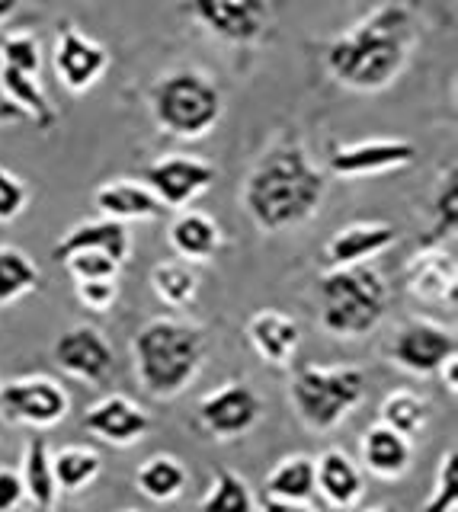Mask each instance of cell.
Listing matches in <instances>:
<instances>
[{
	"mask_svg": "<svg viewBox=\"0 0 458 512\" xmlns=\"http://www.w3.org/2000/svg\"><path fill=\"white\" fill-rule=\"evenodd\" d=\"M369 512H388V509H369Z\"/></svg>",
	"mask_w": 458,
	"mask_h": 512,
	"instance_id": "obj_45",
	"label": "cell"
},
{
	"mask_svg": "<svg viewBox=\"0 0 458 512\" xmlns=\"http://www.w3.org/2000/svg\"><path fill=\"white\" fill-rule=\"evenodd\" d=\"M414 45V20L401 0H385L366 20L327 48V71L337 84L375 93L401 77Z\"/></svg>",
	"mask_w": 458,
	"mask_h": 512,
	"instance_id": "obj_2",
	"label": "cell"
},
{
	"mask_svg": "<svg viewBox=\"0 0 458 512\" xmlns=\"http://www.w3.org/2000/svg\"><path fill=\"white\" fill-rule=\"evenodd\" d=\"M141 180L164 208H186L218 180V170L193 154H167L141 170Z\"/></svg>",
	"mask_w": 458,
	"mask_h": 512,
	"instance_id": "obj_10",
	"label": "cell"
},
{
	"mask_svg": "<svg viewBox=\"0 0 458 512\" xmlns=\"http://www.w3.org/2000/svg\"><path fill=\"white\" fill-rule=\"evenodd\" d=\"M151 288H154V298L167 304V308H186V304L196 301L199 272L193 263L161 260L151 269Z\"/></svg>",
	"mask_w": 458,
	"mask_h": 512,
	"instance_id": "obj_30",
	"label": "cell"
},
{
	"mask_svg": "<svg viewBox=\"0 0 458 512\" xmlns=\"http://www.w3.org/2000/svg\"><path fill=\"white\" fill-rule=\"evenodd\" d=\"M81 426L90 436H97L109 445L129 448L151 429V416L145 413V407H138L125 394H106L93 407H87Z\"/></svg>",
	"mask_w": 458,
	"mask_h": 512,
	"instance_id": "obj_16",
	"label": "cell"
},
{
	"mask_svg": "<svg viewBox=\"0 0 458 512\" xmlns=\"http://www.w3.org/2000/svg\"><path fill=\"white\" fill-rule=\"evenodd\" d=\"M189 484V471L180 458L173 455H151L135 474V487L148 496L151 503H173L180 500Z\"/></svg>",
	"mask_w": 458,
	"mask_h": 512,
	"instance_id": "obj_27",
	"label": "cell"
},
{
	"mask_svg": "<svg viewBox=\"0 0 458 512\" xmlns=\"http://www.w3.org/2000/svg\"><path fill=\"white\" fill-rule=\"evenodd\" d=\"M42 285L39 266L17 247H0V304H13Z\"/></svg>",
	"mask_w": 458,
	"mask_h": 512,
	"instance_id": "obj_31",
	"label": "cell"
},
{
	"mask_svg": "<svg viewBox=\"0 0 458 512\" xmlns=\"http://www.w3.org/2000/svg\"><path fill=\"white\" fill-rule=\"evenodd\" d=\"M417 160V144L404 138H369L356 144H340L330 151L327 167L334 176L356 180V176H378L388 170H401Z\"/></svg>",
	"mask_w": 458,
	"mask_h": 512,
	"instance_id": "obj_13",
	"label": "cell"
},
{
	"mask_svg": "<svg viewBox=\"0 0 458 512\" xmlns=\"http://www.w3.org/2000/svg\"><path fill=\"white\" fill-rule=\"evenodd\" d=\"M23 500H26V493H23L20 471L0 468V512H13Z\"/></svg>",
	"mask_w": 458,
	"mask_h": 512,
	"instance_id": "obj_39",
	"label": "cell"
},
{
	"mask_svg": "<svg viewBox=\"0 0 458 512\" xmlns=\"http://www.w3.org/2000/svg\"><path fill=\"white\" fill-rule=\"evenodd\" d=\"M327 196V176L314 167L298 138H282L247 173L241 202L250 221L266 234L305 224Z\"/></svg>",
	"mask_w": 458,
	"mask_h": 512,
	"instance_id": "obj_1",
	"label": "cell"
},
{
	"mask_svg": "<svg viewBox=\"0 0 458 512\" xmlns=\"http://www.w3.org/2000/svg\"><path fill=\"white\" fill-rule=\"evenodd\" d=\"M0 68L39 77L42 52H39V39L33 32H13V36L0 39Z\"/></svg>",
	"mask_w": 458,
	"mask_h": 512,
	"instance_id": "obj_35",
	"label": "cell"
},
{
	"mask_svg": "<svg viewBox=\"0 0 458 512\" xmlns=\"http://www.w3.org/2000/svg\"><path fill=\"white\" fill-rule=\"evenodd\" d=\"M74 276V282H90V279H119L122 263H116L113 256L97 253V250H84V253H71L68 260H61Z\"/></svg>",
	"mask_w": 458,
	"mask_h": 512,
	"instance_id": "obj_36",
	"label": "cell"
},
{
	"mask_svg": "<svg viewBox=\"0 0 458 512\" xmlns=\"http://www.w3.org/2000/svg\"><path fill=\"white\" fill-rule=\"evenodd\" d=\"M398 240V228L388 221H356V224H346L340 228L334 237L327 240V263L330 269H340V266H359V263H369L375 256H382L385 250L394 247Z\"/></svg>",
	"mask_w": 458,
	"mask_h": 512,
	"instance_id": "obj_17",
	"label": "cell"
},
{
	"mask_svg": "<svg viewBox=\"0 0 458 512\" xmlns=\"http://www.w3.org/2000/svg\"><path fill=\"white\" fill-rule=\"evenodd\" d=\"M109 68V52L97 42L84 36L81 29L71 23L58 26V42H55V74L71 93L90 90L103 71Z\"/></svg>",
	"mask_w": 458,
	"mask_h": 512,
	"instance_id": "obj_14",
	"label": "cell"
},
{
	"mask_svg": "<svg viewBox=\"0 0 458 512\" xmlns=\"http://www.w3.org/2000/svg\"><path fill=\"white\" fill-rule=\"evenodd\" d=\"M458 509V448L452 445L446 455L439 458L436 484L430 496L423 500L420 512H455Z\"/></svg>",
	"mask_w": 458,
	"mask_h": 512,
	"instance_id": "obj_34",
	"label": "cell"
},
{
	"mask_svg": "<svg viewBox=\"0 0 458 512\" xmlns=\"http://www.w3.org/2000/svg\"><path fill=\"white\" fill-rule=\"evenodd\" d=\"M167 240L183 263H209L221 250V228L205 212H180L170 221Z\"/></svg>",
	"mask_w": 458,
	"mask_h": 512,
	"instance_id": "obj_23",
	"label": "cell"
},
{
	"mask_svg": "<svg viewBox=\"0 0 458 512\" xmlns=\"http://www.w3.org/2000/svg\"><path fill=\"white\" fill-rule=\"evenodd\" d=\"M321 327L337 340H359L382 327L391 308V288L369 263L327 269L318 282Z\"/></svg>",
	"mask_w": 458,
	"mask_h": 512,
	"instance_id": "obj_4",
	"label": "cell"
},
{
	"mask_svg": "<svg viewBox=\"0 0 458 512\" xmlns=\"http://www.w3.org/2000/svg\"><path fill=\"white\" fill-rule=\"evenodd\" d=\"M7 119H20V112L13 109L10 103H0V122H7Z\"/></svg>",
	"mask_w": 458,
	"mask_h": 512,
	"instance_id": "obj_43",
	"label": "cell"
},
{
	"mask_svg": "<svg viewBox=\"0 0 458 512\" xmlns=\"http://www.w3.org/2000/svg\"><path fill=\"white\" fill-rule=\"evenodd\" d=\"M93 205H97V212L103 218L119 221V224L154 221L167 212V208L157 202L154 192L145 183H135V180H109V183L97 186V192H93Z\"/></svg>",
	"mask_w": 458,
	"mask_h": 512,
	"instance_id": "obj_20",
	"label": "cell"
},
{
	"mask_svg": "<svg viewBox=\"0 0 458 512\" xmlns=\"http://www.w3.org/2000/svg\"><path fill=\"white\" fill-rule=\"evenodd\" d=\"M430 416H433V404L430 397H423L417 391L410 388H398L391 391L382 407H378V423L394 429L398 436H404L407 442L417 439L426 432V426H430Z\"/></svg>",
	"mask_w": 458,
	"mask_h": 512,
	"instance_id": "obj_25",
	"label": "cell"
},
{
	"mask_svg": "<svg viewBox=\"0 0 458 512\" xmlns=\"http://www.w3.org/2000/svg\"><path fill=\"white\" fill-rule=\"evenodd\" d=\"M199 426L218 442H231L247 436L260 423L263 400L247 381H228L218 391L205 394L196 407Z\"/></svg>",
	"mask_w": 458,
	"mask_h": 512,
	"instance_id": "obj_9",
	"label": "cell"
},
{
	"mask_svg": "<svg viewBox=\"0 0 458 512\" xmlns=\"http://www.w3.org/2000/svg\"><path fill=\"white\" fill-rule=\"evenodd\" d=\"M455 221H458V189H455V167H449V173L442 176V183L436 189L433 224L420 247H442L455 234Z\"/></svg>",
	"mask_w": 458,
	"mask_h": 512,
	"instance_id": "obj_33",
	"label": "cell"
},
{
	"mask_svg": "<svg viewBox=\"0 0 458 512\" xmlns=\"http://www.w3.org/2000/svg\"><path fill=\"white\" fill-rule=\"evenodd\" d=\"M263 493L270 500H289V503H311L314 490V458L311 455H289L270 471L263 484Z\"/></svg>",
	"mask_w": 458,
	"mask_h": 512,
	"instance_id": "obj_28",
	"label": "cell"
},
{
	"mask_svg": "<svg viewBox=\"0 0 458 512\" xmlns=\"http://www.w3.org/2000/svg\"><path fill=\"white\" fill-rule=\"evenodd\" d=\"M132 362L141 391H148L157 400H173L202 372L205 333L170 317L148 320L132 336Z\"/></svg>",
	"mask_w": 458,
	"mask_h": 512,
	"instance_id": "obj_3",
	"label": "cell"
},
{
	"mask_svg": "<svg viewBox=\"0 0 458 512\" xmlns=\"http://www.w3.org/2000/svg\"><path fill=\"white\" fill-rule=\"evenodd\" d=\"M455 356H458L455 333L426 317L407 320V324L394 333V340L388 346V359L398 365L401 372L417 375V378L439 375V368Z\"/></svg>",
	"mask_w": 458,
	"mask_h": 512,
	"instance_id": "obj_8",
	"label": "cell"
},
{
	"mask_svg": "<svg viewBox=\"0 0 458 512\" xmlns=\"http://www.w3.org/2000/svg\"><path fill=\"white\" fill-rule=\"evenodd\" d=\"M84 250H97V253H106L113 256L116 263H125L132 253V237H129V228L119 221H109V218H97V221H84L71 228L65 237L58 240L52 256L61 263L68 260L71 253H84Z\"/></svg>",
	"mask_w": 458,
	"mask_h": 512,
	"instance_id": "obj_21",
	"label": "cell"
},
{
	"mask_svg": "<svg viewBox=\"0 0 458 512\" xmlns=\"http://www.w3.org/2000/svg\"><path fill=\"white\" fill-rule=\"evenodd\" d=\"M186 10L212 36L234 45L257 42L266 32V23H270L266 0H186Z\"/></svg>",
	"mask_w": 458,
	"mask_h": 512,
	"instance_id": "obj_12",
	"label": "cell"
},
{
	"mask_svg": "<svg viewBox=\"0 0 458 512\" xmlns=\"http://www.w3.org/2000/svg\"><path fill=\"white\" fill-rule=\"evenodd\" d=\"M359 455H362V468L378 480H398L410 471V461H414V445L404 436H398L394 429L375 423L362 432L359 439Z\"/></svg>",
	"mask_w": 458,
	"mask_h": 512,
	"instance_id": "obj_22",
	"label": "cell"
},
{
	"mask_svg": "<svg viewBox=\"0 0 458 512\" xmlns=\"http://www.w3.org/2000/svg\"><path fill=\"white\" fill-rule=\"evenodd\" d=\"M52 356L61 372L84 384H93V388H106L109 378H113V365H116L113 346H109L106 336L90 324L71 327L61 333L55 340Z\"/></svg>",
	"mask_w": 458,
	"mask_h": 512,
	"instance_id": "obj_11",
	"label": "cell"
},
{
	"mask_svg": "<svg viewBox=\"0 0 458 512\" xmlns=\"http://www.w3.org/2000/svg\"><path fill=\"white\" fill-rule=\"evenodd\" d=\"M29 202V189L17 173H10L7 167H0V224H10L23 215V208Z\"/></svg>",
	"mask_w": 458,
	"mask_h": 512,
	"instance_id": "obj_37",
	"label": "cell"
},
{
	"mask_svg": "<svg viewBox=\"0 0 458 512\" xmlns=\"http://www.w3.org/2000/svg\"><path fill=\"white\" fill-rule=\"evenodd\" d=\"M260 512H314L311 503H289V500H266L260 503Z\"/></svg>",
	"mask_w": 458,
	"mask_h": 512,
	"instance_id": "obj_40",
	"label": "cell"
},
{
	"mask_svg": "<svg viewBox=\"0 0 458 512\" xmlns=\"http://www.w3.org/2000/svg\"><path fill=\"white\" fill-rule=\"evenodd\" d=\"M71 410V397L49 375H26L0 384V420L49 429L58 426Z\"/></svg>",
	"mask_w": 458,
	"mask_h": 512,
	"instance_id": "obj_7",
	"label": "cell"
},
{
	"mask_svg": "<svg viewBox=\"0 0 458 512\" xmlns=\"http://www.w3.org/2000/svg\"><path fill=\"white\" fill-rule=\"evenodd\" d=\"M199 509L202 512H257V500L241 474H234L231 468H218Z\"/></svg>",
	"mask_w": 458,
	"mask_h": 512,
	"instance_id": "obj_32",
	"label": "cell"
},
{
	"mask_svg": "<svg viewBox=\"0 0 458 512\" xmlns=\"http://www.w3.org/2000/svg\"><path fill=\"white\" fill-rule=\"evenodd\" d=\"M289 400L311 432H330L366 400V375L356 365H302L292 375Z\"/></svg>",
	"mask_w": 458,
	"mask_h": 512,
	"instance_id": "obj_6",
	"label": "cell"
},
{
	"mask_svg": "<svg viewBox=\"0 0 458 512\" xmlns=\"http://www.w3.org/2000/svg\"><path fill=\"white\" fill-rule=\"evenodd\" d=\"M247 340L266 365L289 368L302 343V324L279 308H263L247 320Z\"/></svg>",
	"mask_w": 458,
	"mask_h": 512,
	"instance_id": "obj_18",
	"label": "cell"
},
{
	"mask_svg": "<svg viewBox=\"0 0 458 512\" xmlns=\"http://www.w3.org/2000/svg\"><path fill=\"white\" fill-rule=\"evenodd\" d=\"M77 301L90 311H109L119 298L116 279H90V282H74Z\"/></svg>",
	"mask_w": 458,
	"mask_h": 512,
	"instance_id": "obj_38",
	"label": "cell"
},
{
	"mask_svg": "<svg viewBox=\"0 0 458 512\" xmlns=\"http://www.w3.org/2000/svg\"><path fill=\"white\" fill-rule=\"evenodd\" d=\"M439 375H442V381L449 384V391L455 394V391H458V356L442 365V368H439Z\"/></svg>",
	"mask_w": 458,
	"mask_h": 512,
	"instance_id": "obj_41",
	"label": "cell"
},
{
	"mask_svg": "<svg viewBox=\"0 0 458 512\" xmlns=\"http://www.w3.org/2000/svg\"><path fill=\"white\" fill-rule=\"evenodd\" d=\"M103 471V458L97 448H87V445H68V448H58L52 455V474H55V487L58 496L61 493H81L84 487H90L93 480L100 477Z\"/></svg>",
	"mask_w": 458,
	"mask_h": 512,
	"instance_id": "obj_29",
	"label": "cell"
},
{
	"mask_svg": "<svg viewBox=\"0 0 458 512\" xmlns=\"http://www.w3.org/2000/svg\"><path fill=\"white\" fill-rule=\"evenodd\" d=\"M20 10V0H0V23H7Z\"/></svg>",
	"mask_w": 458,
	"mask_h": 512,
	"instance_id": "obj_42",
	"label": "cell"
},
{
	"mask_svg": "<svg viewBox=\"0 0 458 512\" xmlns=\"http://www.w3.org/2000/svg\"><path fill=\"white\" fill-rule=\"evenodd\" d=\"M122 512H141V509H122Z\"/></svg>",
	"mask_w": 458,
	"mask_h": 512,
	"instance_id": "obj_44",
	"label": "cell"
},
{
	"mask_svg": "<svg viewBox=\"0 0 458 512\" xmlns=\"http://www.w3.org/2000/svg\"><path fill=\"white\" fill-rule=\"evenodd\" d=\"M407 292L423 304H455L458 295V266L455 253L442 247H420L404 266Z\"/></svg>",
	"mask_w": 458,
	"mask_h": 512,
	"instance_id": "obj_15",
	"label": "cell"
},
{
	"mask_svg": "<svg viewBox=\"0 0 458 512\" xmlns=\"http://www.w3.org/2000/svg\"><path fill=\"white\" fill-rule=\"evenodd\" d=\"M0 90H4V103H10L20 112V119L36 122L39 132H52L58 122V112L45 96L39 77L33 74H20L10 68H0Z\"/></svg>",
	"mask_w": 458,
	"mask_h": 512,
	"instance_id": "obj_24",
	"label": "cell"
},
{
	"mask_svg": "<svg viewBox=\"0 0 458 512\" xmlns=\"http://www.w3.org/2000/svg\"><path fill=\"white\" fill-rule=\"evenodd\" d=\"M221 112H225V96L209 74L196 68L170 71L151 90V116L157 128L173 138H205L218 125Z\"/></svg>",
	"mask_w": 458,
	"mask_h": 512,
	"instance_id": "obj_5",
	"label": "cell"
},
{
	"mask_svg": "<svg viewBox=\"0 0 458 512\" xmlns=\"http://www.w3.org/2000/svg\"><path fill=\"white\" fill-rule=\"evenodd\" d=\"M314 490L334 509H353L359 506L362 493H366V477H362V468L346 452L327 448L314 461Z\"/></svg>",
	"mask_w": 458,
	"mask_h": 512,
	"instance_id": "obj_19",
	"label": "cell"
},
{
	"mask_svg": "<svg viewBox=\"0 0 458 512\" xmlns=\"http://www.w3.org/2000/svg\"><path fill=\"white\" fill-rule=\"evenodd\" d=\"M20 480H23V493L26 500L33 503L39 512H52L58 503V487H55V474H52V452L45 439H29L26 452H23V468H20Z\"/></svg>",
	"mask_w": 458,
	"mask_h": 512,
	"instance_id": "obj_26",
	"label": "cell"
}]
</instances>
